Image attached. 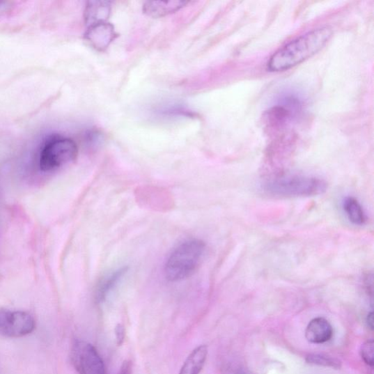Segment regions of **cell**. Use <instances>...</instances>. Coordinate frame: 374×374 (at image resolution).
<instances>
[{
  "instance_id": "obj_19",
  "label": "cell",
  "mask_w": 374,
  "mask_h": 374,
  "mask_svg": "<svg viewBox=\"0 0 374 374\" xmlns=\"http://www.w3.org/2000/svg\"><path fill=\"white\" fill-rule=\"evenodd\" d=\"M367 325L368 326L369 328L371 329V330H373V312H371L368 317H367Z\"/></svg>"
},
{
  "instance_id": "obj_11",
  "label": "cell",
  "mask_w": 374,
  "mask_h": 374,
  "mask_svg": "<svg viewBox=\"0 0 374 374\" xmlns=\"http://www.w3.org/2000/svg\"><path fill=\"white\" fill-rule=\"evenodd\" d=\"M208 348L201 345L194 349L187 358L178 374H199L206 361Z\"/></svg>"
},
{
  "instance_id": "obj_7",
  "label": "cell",
  "mask_w": 374,
  "mask_h": 374,
  "mask_svg": "<svg viewBox=\"0 0 374 374\" xmlns=\"http://www.w3.org/2000/svg\"><path fill=\"white\" fill-rule=\"evenodd\" d=\"M116 36L114 26L102 22L89 26L84 38L93 48L103 52L109 48Z\"/></svg>"
},
{
  "instance_id": "obj_13",
  "label": "cell",
  "mask_w": 374,
  "mask_h": 374,
  "mask_svg": "<svg viewBox=\"0 0 374 374\" xmlns=\"http://www.w3.org/2000/svg\"><path fill=\"white\" fill-rule=\"evenodd\" d=\"M343 208L349 220L355 226H362L366 224L367 218L364 208L359 201L349 197L343 201Z\"/></svg>"
},
{
  "instance_id": "obj_5",
  "label": "cell",
  "mask_w": 374,
  "mask_h": 374,
  "mask_svg": "<svg viewBox=\"0 0 374 374\" xmlns=\"http://www.w3.org/2000/svg\"><path fill=\"white\" fill-rule=\"evenodd\" d=\"M36 321L31 313L24 311L0 309V336L22 338L34 332Z\"/></svg>"
},
{
  "instance_id": "obj_12",
  "label": "cell",
  "mask_w": 374,
  "mask_h": 374,
  "mask_svg": "<svg viewBox=\"0 0 374 374\" xmlns=\"http://www.w3.org/2000/svg\"><path fill=\"white\" fill-rule=\"evenodd\" d=\"M111 12L108 2H88L85 10V21L89 26L107 22Z\"/></svg>"
},
{
  "instance_id": "obj_16",
  "label": "cell",
  "mask_w": 374,
  "mask_h": 374,
  "mask_svg": "<svg viewBox=\"0 0 374 374\" xmlns=\"http://www.w3.org/2000/svg\"><path fill=\"white\" fill-rule=\"evenodd\" d=\"M114 333L117 345L122 346L126 336L125 327L120 324L117 325L115 327Z\"/></svg>"
},
{
  "instance_id": "obj_6",
  "label": "cell",
  "mask_w": 374,
  "mask_h": 374,
  "mask_svg": "<svg viewBox=\"0 0 374 374\" xmlns=\"http://www.w3.org/2000/svg\"><path fill=\"white\" fill-rule=\"evenodd\" d=\"M70 358L72 366L79 374H107L106 366L91 343L80 340L75 341Z\"/></svg>"
},
{
  "instance_id": "obj_2",
  "label": "cell",
  "mask_w": 374,
  "mask_h": 374,
  "mask_svg": "<svg viewBox=\"0 0 374 374\" xmlns=\"http://www.w3.org/2000/svg\"><path fill=\"white\" fill-rule=\"evenodd\" d=\"M205 249V242L198 238L187 239L179 244L172 250L164 263V276L172 282L191 276L201 265Z\"/></svg>"
},
{
  "instance_id": "obj_9",
  "label": "cell",
  "mask_w": 374,
  "mask_h": 374,
  "mask_svg": "<svg viewBox=\"0 0 374 374\" xmlns=\"http://www.w3.org/2000/svg\"><path fill=\"white\" fill-rule=\"evenodd\" d=\"M127 272V267H123L117 269L107 277H104L96 290L95 299L98 303H102L107 300L108 296L121 282Z\"/></svg>"
},
{
  "instance_id": "obj_3",
  "label": "cell",
  "mask_w": 374,
  "mask_h": 374,
  "mask_svg": "<svg viewBox=\"0 0 374 374\" xmlns=\"http://www.w3.org/2000/svg\"><path fill=\"white\" fill-rule=\"evenodd\" d=\"M327 183L315 177L282 176L268 182L265 189L273 196L281 198L311 197L326 192Z\"/></svg>"
},
{
  "instance_id": "obj_15",
  "label": "cell",
  "mask_w": 374,
  "mask_h": 374,
  "mask_svg": "<svg viewBox=\"0 0 374 374\" xmlns=\"http://www.w3.org/2000/svg\"><path fill=\"white\" fill-rule=\"evenodd\" d=\"M373 341L368 340L364 343L361 348V356L364 362L371 368L373 367Z\"/></svg>"
},
{
  "instance_id": "obj_17",
  "label": "cell",
  "mask_w": 374,
  "mask_h": 374,
  "mask_svg": "<svg viewBox=\"0 0 374 374\" xmlns=\"http://www.w3.org/2000/svg\"><path fill=\"white\" fill-rule=\"evenodd\" d=\"M118 374H132V364L130 361H125L119 370Z\"/></svg>"
},
{
  "instance_id": "obj_4",
  "label": "cell",
  "mask_w": 374,
  "mask_h": 374,
  "mask_svg": "<svg viewBox=\"0 0 374 374\" xmlns=\"http://www.w3.org/2000/svg\"><path fill=\"white\" fill-rule=\"evenodd\" d=\"M78 155L76 143L68 138H55L42 148L40 157V168L50 172L73 162Z\"/></svg>"
},
{
  "instance_id": "obj_18",
  "label": "cell",
  "mask_w": 374,
  "mask_h": 374,
  "mask_svg": "<svg viewBox=\"0 0 374 374\" xmlns=\"http://www.w3.org/2000/svg\"><path fill=\"white\" fill-rule=\"evenodd\" d=\"M12 3L9 2H0V16L7 13L11 8Z\"/></svg>"
},
{
  "instance_id": "obj_14",
  "label": "cell",
  "mask_w": 374,
  "mask_h": 374,
  "mask_svg": "<svg viewBox=\"0 0 374 374\" xmlns=\"http://www.w3.org/2000/svg\"><path fill=\"white\" fill-rule=\"evenodd\" d=\"M306 361L309 364L318 365L320 366L332 367L338 368L341 367V363L336 359L330 356L321 354H311L307 356Z\"/></svg>"
},
{
  "instance_id": "obj_1",
  "label": "cell",
  "mask_w": 374,
  "mask_h": 374,
  "mask_svg": "<svg viewBox=\"0 0 374 374\" xmlns=\"http://www.w3.org/2000/svg\"><path fill=\"white\" fill-rule=\"evenodd\" d=\"M333 35L330 27H321L292 40L276 51L267 63L268 70L286 71L318 53Z\"/></svg>"
},
{
  "instance_id": "obj_10",
  "label": "cell",
  "mask_w": 374,
  "mask_h": 374,
  "mask_svg": "<svg viewBox=\"0 0 374 374\" xmlns=\"http://www.w3.org/2000/svg\"><path fill=\"white\" fill-rule=\"evenodd\" d=\"M187 3L185 1L148 2L143 6V11L149 17H162L180 10Z\"/></svg>"
},
{
  "instance_id": "obj_8",
  "label": "cell",
  "mask_w": 374,
  "mask_h": 374,
  "mask_svg": "<svg viewBox=\"0 0 374 374\" xmlns=\"http://www.w3.org/2000/svg\"><path fill=\"white\" fill-rule=\"evenodd\" d=\"M334 335L332 325L322 318L312 320L306 330V338L312 343H323L330 341Z\"/></svg>"
}]
</instances>
